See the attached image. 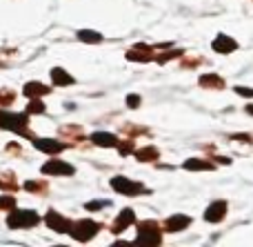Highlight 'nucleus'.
<instances>
[{
    "label": "nucleus",
    "instance_id": "nucleus-1",
    "mask_svg": "<svg viewBox=\"0 0 253 247\" xmlns=\"http://www.w3.org/2000/svg\"><path fill=\"white\" fill-rule=\"evenodd\" d=\"M40 221V216L31 209H13L7 218V225L11 230H25V227H36Z\"/></svg>",
    "mask_w": 253,
    "mask_h": 247
},
{
    "label": "nucleus",
    "instance_id": "nucleus-2",
    "mask_svg": "<svg viewBox=\"0 0 253 247\" xmlns=\"http://www.w3.org/2000/svg\"><path fill=\"white\" fill-rule=\"evenodd\" d=\"M162 239H160V230L153 221H147V223H140L138 225V239H135L133 245H160Z\"/></svg>",
    "mask_w": 253,
    "mask_h": 247
},
{
    "label": "nucleus",
    "instance_id": "nucleus-3",
    "mask_svg": "<svg viewBox=\"0 0 253 247\" xmlns=\"http://www.w3.org/2000/svg\"><path fill=\"white\" fill-rule=\"evenodd\" d=\"M27 111L25 114H11V111H0V129H11V132L25 134L27 127Z\"/></svg>",
    "mask_w": 253,
    "mask_h": 247
},
{
    "label": "nucleus",
    "instance_id": "nucleus-4",
    "mask_svg": "<svg viewBox=\"0 0 253 247\" xmlns=\"http://www.w3.org/2000/svg\"><path fill=\"white\" fill-rule=\"evenodd\" d=\"M71 236H74L76 241H80V243H87V241H91L93 236L100 232V225L93 221H78L76 225H71Z\"/></svg>",
    "mask_w": 253,
    "mask_h": 247
},
{
    "label": "nucleus",
    "instance_id": "nucleus-5",
    "mask_svg": "<svg viewBox=\"0 0 253 247\" xmlns=\"http://www.w3.org/2000/svg\"><path fill=\"white\" fill-rule=\"evenodd\" d=\"M111 187H114L118 194H125V196H138V194H144V192H147L140 183L129 181V178H125V176L111 178Z\"/></svg>",
    "mask_w": 253,
    "mask_h": 247
},
{
    "label": "nucleus",
    "instance_id": "nucleus-6",
    "mask_svg": "<svg viewBox=\"0 0 253 247\" xmlns=\"http://www.w3.org/2000/svg\"><path fill=\"white\" fill-rule=\"evenodd\" d=\"M42 174H51V176H71L74 174V167L69 163H62V160H49L40 167Z\"/></svg>",
    "mask_w": 253,
    "mask_h": 247
},
{
    "label": "nucleus",
    "instance_id": "nucleus-7",
    "mask_svg": "<svg viewBox=\"0 0 253 247\" xmlns=\"http://www.w3.org/2000/svg\"><path fill=\"white\" fill-rule=\"evenodd\" d=\"M44 221H47V225L51 227L53 232H58V234H67V232L71 230V221H67V218L60 216L58 212H47Z\"/></svg>",
    "mask_w": 253,
    "mask_h": 247
},
{
    "label": "nucleus",
    "instance_id": "nucleus-8",
    "mask_svg": "<svg viewBox=\"0 0 253 247\" xmlns=\"http://www.w3.org/2000/svg\"><path fill=\"white\" fill-rule=\"evenodd\" d=\"M224 216H227V203H224V200H215V203H211L205 212L207 223H220Z\"/></svg>",
    "mask_w": 253,
    "mask_h": 247
},
{
    "label": "nucleus",
    "instance_id": "nucleus-9",
    "mask_svg": "<svg viewBox=\"0 0 253 247\" xmlns=\"http://www.w3.org/2000/svg\"><path fill=\"white\" fill-rule=\"evenodd\" d=\"M34 147L40 149V151H44V154H60V151L65 149V145L58 143V141H53V138H36Z\"/></svg>",
    "mask_w": 253,
    "mask_h": 247
},
{
    "label": "nucleus",
    "instance_id": "nucleus-10",
    "mask_svg": "<svg viewBox=\"0 0 253 247\" xmlns=\"http://www.w3.org/2000/svg\"><path fill=\"white\" fill-rule=\"evenodd\" d=\"M236 49H238V43L224 34H220L218 38L213 40V51H218V53H233Z\"/></svg>",
    "mask_w": 253,
    "mask_h": 247
},
{
    "label": "nucleus",
    "instance_id": "nucleus-11",
    "mask_svg": "<svg viewBox=\"0 0 253 247\" xmlns=\"http://www.w3.org/2000/svg\"><path fill=\"white\" fill-rule=\"evenodd\" d=\"M135 223V214H133V209H123V212L118 214V218H116V223H114V232L116 234H120V232H125L129 225H133Z\"/></svg>",
    "mask_w": 253,
    "mask_h": 247
},
{
    "label": "nucleus",
    "instance_id": "nucleus-12",
    "mask_svg": "<svg viewBox=\"0 0 253 247\" xmlns=\"http://www.w3.org/2000/svg\"><path fill=\"white\" fill-rule=\"evenodd\" d=\"M189 223H191L189 216H184V214H175V216H171V218L165 221V230L167 232H180V230H184V227H189Z\"/></svg>",
    "mask_w": 253,
    "mask_h": 247
},
{
    "label": "nucleus",
    "instance_id": "nucleus-13",
    "mask_svg": "<svg viewBox=\"0 0 253 247\" xmlns=\"http://www.w3.org/2000/svg\"><path fill=\"white\" fill-rule=\"evenodd\" d=\"M91 141L96 143V145H100V147H114V145H118V138H116L114 134H109V132H96L91 136Z\"/></svg>",
    "mask_w": 253,
    "mask_h": 247
},
{
    "label": "nucleus",
    "instance_id": "nucleus-14",
    "mask_svg": "<svg viewBox=\"0 0 253 247\" xmlns=\"http://www.w3.org/2000/svg\"><path fill=\"white\" fill-rule=\"evenodd\" d=\"M51 80H53V85H60V87H67V85H74L76 83V80L71 78L65 69H60V67H53V69H51Z\"/></svg>",
    "mask_w": 253,
    "mask_h": 247
},
{
    "label": "nucleus",
    "instance_id": "nucleus-15",
    "mask_svg": "<svg viewBox=\"0 0 253 247\" xmlns=\"http://www.w3.org/2000/svg\"><path fill=\"white\" fill-rule=\"evenodd\" d=\"M149 51H151V49H149L147 45H138L133 51L126 53V58H129V60H135V62H147V60H151V53Z\"/></svg>",
    "mask_w": 253,
    "mask_h": 247
},
{
    "label": "nucleus",
    "instance_id": "nucleus-16",
    "mask_svg": "<svg viewBox=\"0 0 253 247\" xmlns=\"http://www.w3.org/2000/svg\"><path fill=\"white\" fill-rule=\"evenodd\" d=\"M22 92H25V96H29V98H40V96H44V94H49V87L42 83H27Z\"/></svg>",
    "mask_w": 253,
    "mask_h": 247
},
{
    "label": "nucleus",
    "instance_id": "nucleus-17",
    "mask_svg": "<svg viewBox=\"0 0 253 247\" xmlns=\"http://www.w3.org/2000/svg\"><path fill=\"white\" fill-rule=\"evenodd\" d=\"M184 169H189V172H211V169H215L211 163H207V160H198V158H189L184 160Z\"/></svg>",
    "mask_w": 253,
    "mask_h": 247
},
{
    "label": "nucleus",
    "instance_id": "nucleus-18",
    "mask_svg": "<svg viewBox=\"0 0 253 247\" xmlns=\"http://www.w3.org/2000/svg\"><path fill=\"white\" fill-rule=\"evenodd\" d=\"M200 87H213V89H222L224 87V80L215 74H207L200 78Z\"/></svg>",
    "mask_w": 253,
    "mask_h": 247
},
{
    "label": "nucleus",
    "instance_id": "nucleus-19",
    "mask_svg": "<svg viewBox=\"0 0 253 247\" xmlns=\"http://www.w3.org/2000/svg\"><path fill=\"white\" fill-rule=\"evenodd\" d=\"M78 40H83V43H100L102 34H98V31H91V29H80L78 31Z\"/></svg>",
    "mask_w": 253,
    "mask_h": 247
},
{
    "label": "nucleus",
    "instance_id": "nucleus-20",
    "mask_svg": "<svg viewBox=\"0 0 253 247\" xmlns=\"http://www.w3.org/2000/svg\"><path fill=\"white\" fill-rule=\"evenodd\" d=\"M135 158L142 160V163H147V160H156L158 158V149H153V147H144V149L135 151Z\"/></svg>",
    "mask_w": 253,
    "mask_h": 247
},
{
    "label": "nucleus",
    "instance_id": "nucleus-21",
    "mask_svg": "<svg viewBox=\"0 0 253 247\" xmlns=\"http://www.w3.org/2000/svg\"><path fill=\"white\" fill-rule=\"evenodd\" d=\"M27 114H44V102L40 98H31L29 107H27Z\"/></svg>",
    "mask_w": 253,
    "mask_h": 247
},
{
    "label": "nucleus",
    "instance_id": "nucleus-22",
    "mask_svg": "<svg viewBox=\"0 0 253 247\" xmlns=\"http://www.w3.org/2000/svg\"><path fill=\"white\" fill-rule=\"evenodd\" d=\"M107 205H109V200H91V203H87L84 207H87L89 212H98V209L107 207Z\"/></svg>",
    "mask_w": 253,
    "mask_h": 247
},
{
    "label": "nucleus",
    "instance_id": "nucleus-23",
    "mask_svg": "<svg viewBox=\"0 0 253 247\" xmlns=\"http://www.w3.org/2000/svg\"><path fill=\"white\" fill-rule=\"evenodd\" d=\"M16 207V200L11 196H0V209H13Z\"/></svg>",
    "mask_w": 253,
    "mask_h": 247
},
{
    "label": "nucleus",
    "instance_id": "nucleus-24",
    "mask_svg": "<svg viewBox=\"0 0 253 247\" xmlns=\"http://www.w3.org/2000/svg\"><path fill=\"white\" fill-rule=\"evenodd\" d=\"M126 107H131V109L140 107V96L138 94H129V96H126Z\"/></svg>",
    "mask_w": 253,
    "mask_h": 247
},
{
    "label": "nucleus",
    "instance_id": "nucleus-25",
    "mask_svg": "<svg viewBox=\"0 0 253 247\" xmlns=\"http://www.w3.org/2000/svg\"><path fill=\"white\" fill-rule=\"evenodd\" d=\"M236 94H242V96H247V98H253V89H249V87H236Z\"/></svg>",
    "mask_w": 253,
    "mask_h": 247
},
{
    "label": "nucleus",
    "instance_id": "nucleus-26",
    "mask_svg": "<svg viewBox=\"0 0 253 247\" xmlns=\"http://www.w3.org/2000/svg\"><path fill=\"white\" fill-rule=\"evenodd\" d=\"M38 185H40V183H34V181H27V183H25V190L34 192V190H38Z\"/></svg>",
    "mask_w": 253,
    "mask_h": 247
},
{
    "label": "nucleus",
    "instance_id": "nucleus-27",
    "mask_svg": "<svg viewBox=\"0 0 253 247\" xmlns=\"http://www.w3.org/2000/svg\"><path fill=\"white\" fill-rule=\"evenodd\" d=\"M247 111H249V114L253 116V105H247Z\"/></svg>",
    "mask_w": 253,
    "mask_h": 247
}]
</instances>
